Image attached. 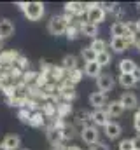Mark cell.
Listing matches in <instances>:
<instances>
[{
    "label": "cell",
    "mask_w": 140,
    "mask_h": 150,
    "mask_svg": "<svg viewBox=\"0 0 140 150\" xmlns=\"http://www.w3.org/2000/svg\"><path fill=\"white\" fill-rule=\"evenodd\" d=\"M18 7L23 11L25 18L28 21H39L46 14V5L42 2H19Z\"/></svg>",
    "instance_id": "obj_1"
},
{
    "label": "cell",
    "mask_w": 140,
    "mask_h": 150,
    "mask_svg": "<svg viewBox=\"0 0 140 150\" xmlns=\"http://www.w3.org/2000/svg\"><path fill=\"white\" fill-rule=\"evenodd\" d=\"M105 18H107V14H105V11L102 9L100 4H96V2L86 4V19H88V23L98 26L100 23L105 21Z\"/></svg>",
    "instance_id": "obj_2"
},
{
    "label": "cell",
    "mask_w": 140,
    "mask_h": 150,
    "mask_svg": "<svg viewBox=\"0 0 140 150\" xmlns=\"http://www.w3.org/2000/svg\"><path fill=\"white\" fill-rule=\"evenodd\" d=\"M67 26H69V23L65 21L63 14H54V16H51V19L47 21V32H49L53 37H61V35H65Z\"/></svg>",
    "instance_id": "obj_3"
},
{
    "label": "cell",
    "mask_w": 140,
    "mask_h": 150,
    "mask_svg": "<svg viewBox=\"0 0 140 150\" xmlns=\"http://www.w3.org/2000/svg\"><path fill=\"white\" fill-rule=\"evenodd\" d=\"M81 138L84 143L88 145H95L100 142V133H98V127H95L93 124H88V126H82L81 129Z\"/></svg>",
    "instance_id": "obj_4"
},
{
    "label": "cell",
    "mask_w": 140,
    "mask_h": 150,
    "mask_svg": "<svg viewBox=\"0 0 140 150\" xmlns=\"http://www.w3.org/2000/svg\"><path fill=\"white\" fill-rule=\"evenodd\" d=\"M58 94L61 98V101H67V103H72L75 98H77V93H75V86H72L69 80L65 79L60 86H58Z\"/></svg>",
    "instance_id": "obj_5"
},
{
    "label": "cell",
    "mask_w": 140,
    "mask_h": 150,
    "mask_svg": "<svg viewBox=\"0 0 140 150\" xmlns=\"http://www.w3.org/2000/svg\"><path fill=\"white\" fill-rule=\"evenodd\" d=\"M96 87H98V91L100 93H110L114 87H116V79H114V75L112 74H102L98 79H96Z\"/></svg>",
    "instance_id": "obj_6"
},
{
    "label": "cell",
    "mask_w": 140,
    "mask_h": 150,
    "mask_svg": "<svg viewBox=\"0 0 140 150\" xmlns=\"http://www.w3.org/2000/svg\"><path fill=\"white\" fill-rule=\"evenodd\" d=\"M119 103L124 107V110H137L139 108V98H137V94H133L130 91H124L119 96Z\"/></svg>",
    "instance_id": "obj_7"
},
{
    "label": "cell",
    "mask_w": 140,
    "mask_h": 150,
    "mask_svg": "<svg viewBox=\"0 0 140 150\" xmlns=\"http://www.w3.org/2000/svg\"><path fill=\"white\" fill-rule=\"evenodd\" d=\"M88 101H89V105H91L95 110H100V108H104V107H107V103H109V100H107V94L100 93V91H93V93L89 94Z\"/></svg>",
    "instance_id": "obj_8"
},
{
    "label": "cell",
    "mask_w": 140,
    "mask_h": 150,
    "mask_svg": "<svg viewBox=\"0 0 140 150\" xmlns=\"http://www.w3.org/2000/svg\"><path fill=\"white\" fill-rule=\"evenodd\" d=\"M91 122H93V126L96 127H105L109 122H110V117H109V113L105 108H100V110H93L91 112Z\"/></svg>",
    "instance_id": "obj_9"
},
{
    "label": "cell",
    "mask_w": 140,
    "mask_h": 150,
    "mask_svg": "<svg viewBox=\"0 0 140 150\" xmlns=\"http://www.w3.org/2000/svg\"><path fill=\"white\" fill-rule=\"evenodd\" d=\"M104 133H105V136H107L109 140H117V138L121 136V133H123V127H121L119 122L110 120V122L104 127Z\"/></svg>",
    "instance_id": "obj_10"
},
{
    "label": "cell",
    "mask_w": 140,
    "mask_h": 150,
    "mask_svg": "<svg viewBox=\"0 0 140 150\" xmlns=\"http://www.w3.org/2000/svg\"><path fill=\"white\" fill-rule=\"evenodd\" d=\"M79 32L82 37H89V38H98V26L96 25H91L88 21H82L79 25Z\"/></svg>",
    "instance_id": "obj_11"
},
{
    "label": "cell",
    "mask_w": 140,
    "mask_h": 150,
    "mask_svg": "<svg viewBox=\"0 0 140 150\" xmlns=\"http://www.w3.org/2000/svg\"><path fill=\"white\" fill-rule=\"evenodd\" d=\"M46 136H47V142H49L53 147H58V145H61V142H63V133H61L60 129L53 127V126H49V127H47Z\"/></svg>",
    "instance_id": "obj_12"
},
{
    "label": "cell",
    "mask_w": 140,
    "mask_h": 150,
    "mask_svg": "<svg viewBox=\"0 0 140 150\" xmlns=\"http://www.w3.org/2000/svg\"><path fill=\"white\" fill-rule=\"evenodd\" d=\"M18 58H19V52H16V51H2L0 52V67H14Z\"/></svg>",
    "instance_id": "obj_13"
},
{
    "label": "cell",
    "mask_w": 140,
    "mask_h": 150,
    "mask_svg": "<svg viewBox=\"0 0 140 150\" xmlns=\"http://www.w3.org/2000/svg\"><path fill=\"white\" fill-rule=\"evenodd\" d=\"M65 12L70 14V16H81L82 12H86V4H82V2H67L65 5Z\"/></svg>",
    "instance_id": "obj_14"
},
{
    "label": "cell",
    "mask_w": 140,
    "mask_h": 150,
    "mask_svg": "<svg viewBox=\"0 0 140 150\" xmlns=\"http://www.w3.org/2000/svg\"><path fill=\"white\" fill-rule=\"evenodd\" d=\"M126 33H128V26H126L124 21H114L112 23V26H110L112 38H123V37H126Z\"/></svg>",
    "instance_id": "obj_15"
},
{
    "label": "cell",
    "mask_w": 140,
    "mask_h": 150,
    "mask_svg": "<svg viewBox=\"0 0 140 150\" xmlns=\"http://www.w3.org/2000/svg\"><path fill=\"white\" fill-rule=\"evenodd\" d=\"M14 33V23L7 18L0 19V40H5Z\"/></svg>",
    "instance_id": "obj_16"
},
{
    "label": "cell",
    "mask_w": 140,
    "mask_h": 150,
    "mask_svg": "<svg viewBox=\"0 0 140 150\" xmlns=\"http://www.w3.org/2000/svg\"><path fill=\"white\" fill-rule=\"evenodd\" d=\"M84 75L86 77H91V79H98L102 75V67L96 63V61H89V63H84Z\"/></svg>",
    "instance_id": "obj_17"
},
{
    "label": "cell",
    "mask_w": 140,
    "mask_h": 150,
    "mask_svg": "<svg viewBox=\"0 0 140 150\" xmlns=\"http://www.w3.org/2000/svg\"><path fill=\"white\" fill-rule=\"evenodd\" d=\"M107 113H109V117H121L123 113H124V107L119 103V100H112V101H109L107 103Z\"/></svg>",
    "instance_id": "obj_18"
},
{
    "label": "cell",
    "mask_w": 140,
    "mask_h": 150,
    "mask_svg": "<svg viewBox=\"0 0 140 150\" xmlns=\"http://www.w3.org/2000/svg\"><path fill=\"white\" fill-rule=\"evenodd\" d=\"M109 45H110V49H112L114 54H123V52L128 51V47H130L124 38H110Z\"/></svg>",
    "instance_id": "obj_19"
},
{
    "label": "cell",
    "mask_w": 140,
    "mask_h": 150,
    "mask_svg": "<svg viewBox=\"0 0 140 150\" xmlns=\"http://www.w3.org/2000/svg\"><path fill=\"white\" fill-rule=\"evenodd\" d=\"M2 143H4V147L7 150H19L21 149V138L18 134H7Z\"/></svg>",
    "instance_id": "obj_20"
},
{
    "label": "cell",
    "mask_w": 140,
    "mask_h": 150,
    "mask_svg": "<svg viewBox=\"0 0 140 150\" xmlns=\"http://www.w3.org/2000/svg\"><path fill=\"white\" fill-rule=\"evenodd\" d=\"M61 68L65 72H72L75 68H79V61H77V56L74 54H65L63 59H61Z\"/></svg>",
    "instance_id": "obj_21"
},
{
    "label": "cell",
    "mask_w": 140,
    "mask_h": 150,
    "mask_svg": "<svg viewBox=\"0 0 140 150\" xmlns=\"http://www.w3.org/2000/svg\"><path fill=\"white\" fill-rule=\"evenodd\" d=\"M135 68H137V63L133 59H130V58H123L119 61V72L123 75H131L135 72Z\"/></svg>",
    "instance_id": "obj_22"
},
{
    "label": "cell",
    "mask_w": 140,
    "mask_h": 150,
    "mask_svg": "<svg viewBox=\"0 0 140 150\" xmlns=\"http://www.w3.org/2000/svg\"><path fill=\"white\" fill-rule=\"evenodd\" d=\"M70 113H72V103H67V101H60V103H56V117H60V119H67Z\"/></svg>",
    "instance_id": "obj_23"
},
{
    "label": "cell",
    "mask_w": 140,
    "mask_h": 150,
    "mask_svg": "<svg viewBox=\"0 0 140 150\" xmlns=\"http://www.w3.org/2000/svg\"><path fill=\"white\" fill-rule=\"evenodd\" d=\"M44 124H46V117H44V113L40 112V110H35V112H32L28 126H32V127H42Z\"/></svg>",
    "instance_id": "obj_24"
},
{
    "label": "cell",
    "mask_w": 140,
    "mask_h": 150,
    "mask_svg": "<svg viewBox=\"0 0 140 150\" xmlns=\"http://www.w3.org/2000/svg\"><path fill=\"white\" fill-rule=\"evenodd\" d=\"M117 82H119V86H121V87H124V89H131V87H135V86H137V80L133 79V75H123V74H119V77H117Z\"/></svg>",
    "instance_id": "obj_25"
},
{
    "label": "cell",
    "mask_w": 140,
    "mask_h": 150,
    "mask_svg": "<svg viewBox=\"0 0 140 150\" xmlns=\"http://www.w3.org/2000/svg\"><path fill=\"white\" fill-rule=\"evenodd\" d=\"M49 79H51L53 82H63V80L67 79V72L61 68V65H60V67H53Z\"/></svg>",
    "instance_id": "obj_26"
},
{
    "label": "cell",
    "mask_w": 140,
    "mask_h": 150,
    "mask_svg": "<svg viewBox=\"0 0 140 150\" xmlns=\"http://www.w3.org/2000/svg\"><path fill=\"white\" fill-rule=\"evenodd\" d=\"M82 77H84V72H82L81 68H75V70H72V72H67V80H69L72 86H75L77 82H81Z\"/></svg>",
    "instance_id": "obj_27"
},
{
    "label": "cell",
    "mask_w": 140,
    "mask_h": 150,
    "mask_svg": "<svg viewBox=\"0 0 140 150\" xmlns=\"http://www.w3.org/2000/svg\"><path fill=\"white\" fill-rule=\"evenodd\" d=\"M81 58L84 59V63L96 61V52H95L89 45H86V47H82V49H81Z\"/></svg>",
    "instance_id": "obj_28"
},
{
    "label": "cell",
    "mask_w": 140,
    "mask_h": 150,
    "mask_svg": "<svg viewBox=\"0 0 140 150\" xmlns=\"http://www.w3.org/2000/svg\"><path fill=\"white\" fill-rule=\"evenodd\" d=\"M89 47L96 52V54H100V52H104V51H107V42H105L104 38H93L91 40V44H89Z\"/></svg>",
    "instance_id": "obj_29"
},
{
    "label": "cell",
    "mask_w": 140,
    "mask_h": 150,
    "mask_svg": "<svg viewBox=\"0 0 140 150\" xmlns=\"http://www.w3.org/2000/svg\"><path fill=\"white\" fill-rule=\"evenodd\" d=\"M65 35L69 40H77V38L81 37V32H79V25H75V23H70L69 26H67V32H65Z\"/></svg>",
    "instance_id": "obj_30"
},
{
    "label": "cell",
    "mask_w": 140,
    "mask_h": 150,
    "mask_svg": "<svg viewBox=\"0 0 140 150\" xmlns=\"http://www.w3.org/2000/svg\"><path fill=\"white\" fill-rule=\"evenodd\" d=\"M40 112L44 113V117H46V119H47V117H49V119H51V117H56V103H51V101L44 103Z\"/></svg>",
    "instance_id": "obj_31"
},
{
    "label": "cell",
    "mask_w": 140,
    "mask_h": 150,
    "mask_svg": "<svg viewBox=\"0 0 140 150\" xmlns=\"http://www.w3.org/2000/svg\"><path fill=\"white\" fill-rule=\"evenodd\" d=\"M110 61H112V54H110L109 51H104V52L96 54V63H98L102 68H104V67H109Z\"/></svg>",
    "instance_id": "obj_32"
},
{
    "label": "cell",
    "mask_w": 140,
    "mask_h": 150,
    "mask_svg": "<svg viewBox=\"0 0 140 150\" xmlns=\"http://www.w3.org/2000/svg\"><path fill=\"white\" fill-rule=\"evenodd\" d=\"M77 122L88 126V122H91V112H86V110H79L77 112Z\"/></svg>",
    "instance_id": "obj_33"
},
{
    "label": "cell",
    "mask_w": 140,
    "mask_h": 150,
    "mask_svg": "<svg viewBox=\"0 0 140 150\" xmlns=\"http://www.w3.org/2000/svg\"><path fill=\"white\" fill-rule=\"evenodd\" d=\"M30 115H32V112H30L28 108H19V112H18V119H19L23 124H28V122H30Z\"/></svg>",
    "instance_id": "obj_34"
},
{
    "label": "cell",
    "mask_w": 140,
    "mask_h": 150,
    "mask_svg": "<svg viewBox=\"0 0 140 150\" xmlns=\"http://www.w3.org/2000/svg\"><path fill=\"white\" fill-rule=\"evenodd\" d=\"M119 150H133V142L131 138H124L119 142Z\"/></svg>",
    "instance_id": "obj_35"
},
{
    "label": "cell",
    "mask_w": 140,
    "mask_h": 150,
    "mask_svg": "<svg viewBox=\"0 0 140 150\" xmlns=\"http://www.w3.org/2000/svg\"><path fill=\"white\" fill-rule=\"evenodd\" d=\"M37 77H39V74H35V72H25L23 74V82H35L37 80Z\"/></svg>",
    "instance_id": "obj_36"
},
{
    "label": "cell",
    "mask_w": 140,
    "mask_h": 150,
    "mask_svg": "<svg viewBox=\"0 0 140 150\" xmlns=\"http://www.w3.org/2000/svg\"><path fill=\"white\" fill-rule=\"evenodd\" d=\"M89 150H110V149H109V145H107V143L98 142V143H95V145H89Z\"/></svg>",
    "instance_id": "obj_37"
},
{
    "label": "cell",
    "mask_w": 140,
    "mask_h": 150,
    "mask_svg": "<svg viewBox=\"0 0 140 150\" xmlns=\"http://www.w3.org/2000/svg\"><path fill=\"white\" fill-rule=\"evenodd\" d=\"M133 127H135V131L140 134V115L139 113H135V117H133Z\"/></svg>",
    "instance_id": "obj_38"
},
{
    "label": "cell",
    "mask_w": 140,
    "mask_h": 150,
    "mask_svg": "<svg viewBox=\"0 0 140 150\" xmlns=\"http://www.w3.org/2000/svg\"><path fill=\"white\" fill-rule=\"evenodd\" d=\"M131 142H133V150H140V134L131 138Z\"/></svg>",
    "instance_id": "obj_39"
},
{
    "label": "cell",
    "mask_w": 140,
    "mask_h": 150,
    "mask_svg": "<svg viewBox=\"0 0 140 150\" xmlns=\"http://www.w3.org/2000/svg\"><path fill=\"white\" fill-rule=\"evenodd\" d=\"M133 79H135V80H137V82H140V67H137V68H135V72H133Z\"/></svg>",
    "instance_id": "obj_40"
},
{
    "label": "cell",
    "mask_w": 140,
    "mask_h": 150,
    "mask_svg": "<svg viewBox=\"0 0 140 150\" xmlns=\"http://www.w3.org/2000/svg\"><path fill=\"white\" fill-rule=\"evenodd\" d=\"M135 25H137V33H140V19L139 21H135Z\"/></svg>",
    "instance_id": "obj_41"
},
{
    "label": "cell",
    "mask_w": 140,
    "mask_h": 150,
    "mask_svg": "<svg viewBox=\"0 0 140 150\" xmlns=\"http://www.w3.org/2000/svg\"><path fill=\"white\" fill-rule=\"evenodd\" d=\"M135 47H137V51L140 52V40H137V44H135Z\"/></svg>",
    "instance_id": "obj_42"
},
{
    "label": "cell",
    "mask_w": 140,
    "mask_h": 150,
    "mask_svg": "<svg viewBox=\"0 0 140 150\" xmlns=\"http://www.w3.org/2000/svg\"><path fill=\"white\" fill-rule=\"evenodd\" d=\"M2 49H4V40H0V52H2Z\"/></svg>",
    "instance_id": "obj_43"
},
{
    "label": "cell",
    "mask_w": 140,
    "mask_h": 150,
    "mask_svg": "<svg viewBox=\"0 0 140 150\" xmlns=\"http://www.w3.org/2000/svg\"><path fill=\"white\" fill-rule=\"evenodd\" d=\"M0 150H7L5 147H4V143H0Z\"/></svg>",
    "instance_id": "obj_44"
},
{
    "label": "cell",
    "mask_w": 140,
    "mask_h": 150,
    "mask_svg": "<svg viewBox=\"0 0 140 150\" xmlns=\"http://www.w3.org/2000/svg\"><path fill=\"white\" fill-rule=\"evenodd\" d=\"M137 11L140 12V2H137Z\"/></svg>",
    "instance_id": "obj_45"
},
{
    "label": "cell",
    "mask_w": 140,
    "mask_h": 150,
    "mask_svg": "<svg viewBox=\"0 0 140 150\" xmlns=\"http://www.w3.org/2000/svg\"><path fill=\"white\" fill-rule=\"evenodd\" d=\"M137 113H139V115H140V108H139V110H137Z\"/></svg>",
    "instance_id": "obj_46"
},
{
    "label": "cell",
    "mask_w": 140,
    "mask_h": 150,
    "mask_svg": "<svg viewBox=\"0 0 140 150\" xmlns=\"http://www.w3.org/2000/svg\"><path fill=\"white\" fill-rule=\"evenodd\" d=\"M19 150H28V149H19Z\"/></svg>",
    "instance_id": "obj_47"
}]
</instances>
